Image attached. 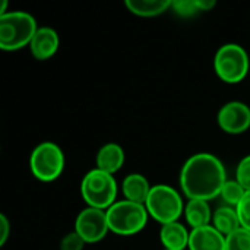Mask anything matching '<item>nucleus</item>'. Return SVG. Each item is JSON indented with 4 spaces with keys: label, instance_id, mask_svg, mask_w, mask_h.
<instances>
[{
    "label": "nucleus",
    "instance_id": "f257e3e1",
    "mask_svg": "<svg viewBox=\"0 0 250 250\" xmlns=\"http://www.w3.org/2000/svg\"><path fill=\"white\" fill-rule=\"evenodd\" d=\"M224 163L211 152H196L190 155L180 168L179 185L188 199L212 201L220 198L227 182Z\"/></svg>",
    "mask_w": 250,
    "mask_h": 250
},
{
    "label": "nucleus",
    "instance_id": "f03ea898",
    "mask_svg": "<svg viewBox=\"0 0 250 250\" xmlns=\"http://www.w3.org/2000/svg\"><path fill=\"white\" fill-rule=\"evenodd\" d=\"M37 19L23 10H10L0 16V50L18 51L29 47L38 29Z\"/></svg>",
    "mask_w": 250,
    "mask_h": 250
},
{
    "label": "nucleus",
    "instance_id": "7ed1b4c3",
    "mask_svg": "<svg viewBox=\"0 0 250 250\" xmlns=\"http://www.w3.org/2000/svg\"><path fill=\"white\" fill-rule=\"evenodd\" d=\"M107 223L110 233L122 237L139 234L148 224L149 214L142 204L120 199L113 204L107 211Z\"/></svg>",
    "mask_w": 250,
    "mask_h": 250
},
{
    "label": "nucleus",
    "instance_id": "20e7f679",
    "mask_svg": "<svg viewBox=\"0 0 250 250\" xmlns=\"http://www.w3.org/2000/svg\"><path fill=\"white\" fill-rule=\"evenodd\" d=\"M185 205L183 195L176 188L164 183L154 185L145 202L149 218L160 226L179 221L185 212Z\"/></svg>",
    "mask_w": 250,
    "mask_h": 250
},
{
    "label": "nucleus",
    "instance_id": "39448f33",
    "mask_svg": "<svg viewBox=\"0 0 250 250\" xmlns=\"http://www.w3.org/2000/svg\"><path fill=\"white\" fill-rule=\"evenodd\" d=\"M119 186L113 174L100 168L89 170L81 182V195L86 207L107 211L117 202Z\"/></svg>",
    "mask_w": 250,
    "mask_h": 250
},
{
    "label": "nucleus",
    "instance_id": "423d86ee",
    "mask_svg": "<svg viewBox=\"0 0 250 250\" xmlns=\"http://www.w3.org/2000/svg\"><path fill=\"white\" fill-rule=\"evenodd\" d=\"M250 69L249 53L236 42H226L218 47L214 56V70L217 76L230 85L242 82Z\"/></svg>",
    "mask_w": 250,
    "mask_h": 250
},
{
    "label": "nucleus",
    "instance_id": "0eeeda50",
    "mask_svg": "<svg viewBox=\"0 0 250 250\" xmlns=\"http://www.w3.org/2000/svg\"><path fill=\"white\" fill-rule=\"evenodd\" d=\"M66 158L63 149L51 141L40 142L29 155V170L31 174L42 182H56L64 171Z\"/></svg>",
    "mask_w": 250,
    "mask_h": 250
},
{
    "label": "nucleus",
    "instance_id": "6e6552de",
    "mask_svg": "<svg viewBox=\"0 0 250 250\" xmlns=\"http://www.w3.org/2000/svg\"><path fill=\"white\" fill-rule=\"evenodd\" d=\"M73 230L83 239L86 245L100 243L110 233L105 211L85 207L76 215Z\"/></svg>",
    "mask_w": 250,
    "mask_h": 250
},
{
    "label": "nucleus",
    "instance_id": "1a4fd4ad",
    "mask_svg": "<svg viewBox=\"0 0 250 250\" xmlns=\"http://www.w3.org/2000/svg\"><path fill=\"white\" fill-rule=\"evenodd\" d=\"M217 125L229 135L246 133L250 129V105L240 100L226 103L217 113Z\"/></svg>",
    "mask_w": 250,
    "mask_h": 250
},
{
    "label": "nucleus",
    "instance_id": "9d476101",
    "mask_svg": "<svg viewBox=\"0 0 250 250\" xmlns=\"http://www.w3.org/2000/svg\"><path fill=\"white\" fill-rule=\"evenodd\" d=\"M60 47L59 32L51 26H40L29 42V53L35 60L44 62L51 59Z\"/></svg>",
    "mask_w": 250,
    "mask_h": 250
},
{
    "label": "nucleus",
    "instance_id": "9b49d317",
    "mask_svg": "<svg viewBox=\"0 0 250 250\" xmlns=\"http://www.w3.org/2000/svg\"><path fill=\"white\" fill-rule=\"evenodd\" d=\"M188 250H226V236L212 226L193 229Z\"/></svg>",
    "mask_w": 250,
    "mask_h": 250
},
{
    "label": "nucleus",
    "instance_id": "f8f14e48",
    "mask_svg": "<svg viewBox=\"0 0 250 250\" xmlns=\"http://www.w3.org/2000/svg\"><path fill=\"white\" fill-rule=\"evenodd\" d=\"M125 161H126L125 149L116 142H107L98 149L95 155V164H97L95 168H100L114 176L117 171L122 170Z\"/></svg>",
    "mask_w": 250,
    "mask_h": 250
},
{
    "label": "nucleus",
    "instance_id": "ddd939ff",
    "mask_svg": "<svg viewBox=\"0 0 250 250\" xmlns=\"http://www.w3.org/2000/svg\"><path fill=\"white\" fill-rule=\"evenodd\" d=\"M190 230L180 221L168 223L160 229V242L164 250H188Z\"/></svg>",
    "mask_w": 250,
    "mask_h": 250
},
{
    "label": "nucleus",
    "instance_id": "4468645a",
    "mask_svg": "<svg viewBox=\"0 0 250 250\" xmlns=\"http://www.w3.org/2000/svg\"><path fill=\"white\" fill-rule=\"evenodd\" d=\"M120 189H122V193H123L126 201L145 205V202L151 193L152 186L144 174L130 173L122 180Z\"/></svg>",
    "mask_w": 250,
    "mask_h": 250
},
{
    "label": "nucleus",
    "instance_id": "2eb2a0df",
    "mask_svg": "<svg viewBox=\"0 0 250 250\" xmlns=\"http://www.w3.org/2000/svg\"><path fill=\"white\" fill-rule=\"evenodd\" d=\"M212 214L214 211L211 209L209 202L201 201V199H188L185 205V212H183L185 220L188 226L190 227V230L211 226Z\"/></svg>",
    "mask_w": 250,
    "mask_h": 250
},
{
    "label": "nucleus",
    "instance_id": "dca6fc26",
    "mask_svg": "<svg viewBox=\"0 0 250 250\" xmlns=\"http://www.w3.org/2000/svg\"><path fill=\"white\" fill-rule=\"evenodd\" d=\"M173 0H125L126 9L139 18H157L171 10Z\"/></svg>",
    "mask_w": 250,
    "mask_h": 250
},
{
    "label": "nucleus",
    "instance_id": "f3484780",
    "mask_svg": "<svg viewBox=\"0 0 250 250\" xmlns=\"http://www.w3.org/2000/svg\"><path fill=\"white\" fill-rule=\"evenodd\" d=\"M211 226L214 229H217L224 236H229V234H231L233 231H236V230H239L242 227L236 208L227 207V205L218 207L214 211Z\"/></svg>",
    "mask_w": 250,
    "mask_h": 250
},
{
    "label": "nucleus",
    "instance_id": "a211bd4d",
    "mask_svg": "<svg viewBox=\"0 0 250 250\" xmlns=\"http://www.w3.org/2000/svg\"><path fill=\"white\" fill-rule=\"evenodd\" d=\"M215 0H173L171 10L180 18H193L215 7Z\"/></svg>",
    "mask_w": 250,
    "mask_h": 250
},
{
    "label": "nucleus",
    "instance_id": "6ab92c4d",
    "mask_svg": "<svg viewBox=\"0 0 250 250\" xmlns=\"http://www.w3.org/2000/svg\"><path fill=\"white\" fill-rule=\"evenodd\" d=\"M246 195V190L245 188L234 179V180H227L226 185L223 186L221 189V193H220V198L223 199L224 205L227 207H233V208H237V205L240 204V201L243 199V196Z\"/></svg>",
    "mask_w": 250,
    "mask_h": 250
},
{
    "label": "nucleus",
    "instance_id": "aec40b11",
    "mask_svg": "<svg viewBox=\"0 0 250 250\" xmlns=\"http://www.w3.org/2000/svg\"><path fill=\"white\" fill-rule=\"evenodd\" d=\"M226 250H250V231L239 229L226 236Z\"/></svg>",
    "mask_w": 250,
    "mask_h": 250
},
{
    "label": "nucleus",
    "instance_id": "412c9836",
    "mask_svg": "<svg viewBox=\"0 0 250 250\" xmlns=\"http://www.w3.org/2000/svg\"><path fill=\"white\" fill-rule=\"evenodd\" d=\"M234 179L245 188L246 192H250V154L239 161Z\"/></svg>",
    "mask_w": 250,
    "mask_h": 250
},
{
    "label": "nucleus",
    "instance_id": "4be33fe9",
    "mask_svg": "<svg viewBox=\"0 0 250 250\" xmlns=\"http://www.w3.org/2000/svg\"><path fill=\"white\" fill-rule=\"evenodd\" d=\"M85 242L83 239L75 231L72 230L70 233L64 234L59 243V249L60 250H83L85 249Z\"/></svg>",
    "mask_w": 250,
    "mask_h": 250
},
{
    "label": "nucleus",
    "instance_id": "5701e85b",
    "mask_svg": "<svg viewBox=\"0 0 250 250\" xmlns=\"http://www.w3.org/2000/svg\"><path fill=\"white\" fill-rule=\"evenodd\" d=\"M236 211H237L242 229H246L250 231V192H246V195L237 205Z\"/></svg>",
    "mask_w": 250,
    "mask_h": 250
},
{
    "label": "nucleus",
    "instance_id": "b1692460",
    "mask_svg": "<svg viewBox=\"0 0 250 250\" xmlns=\"http://www.w3.org/2000/svg\"><path fill=\"white\" fill-rule=\"evenodd\" d=\"M10 221L4 214H0V248H3L6 245V242L9 240L10 236Z\"/></svg>",
    "mask_w": 250,
    "mask_h": 250
}]
</instances>
